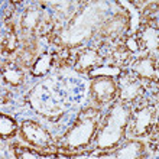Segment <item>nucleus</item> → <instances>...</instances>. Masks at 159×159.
I'll return each instance as SVG.
<instances>
[{
  "label": "nucleus",
  "instance_id": "f257e3e1",
  "mask_svg": "<svg viewBox=\"0 0 159 159\" xmlns=\"http://www.w3.org/2000/svg\"><path fill=\"white\" fill-rule=\"evenodd\" d=\"M23 132H25L28 140H30V142H34V143H38V145L45 143L46 139H48L45 132L38 125H34V123H26L23 126Z\"/></svg>",
  "mask_w": 159,
  "mask_h": 159
},
{
  "label": "nucleus",
  "instance_id": "f03ea898",
  "mask_svg": "<svg viewBox=\"0 0 159 159\" xmlns=\"http://www.w3.org/2000/svg\"><path fill=\"white\" fill-rule=\"evenodd\" d=\"M139 84L130 81L129 78L121 80V97L126 100H132L139 94Z\"/></svg>",
  "mask_w": 159,
  "mask_h": 159
},
{
  "label": "nucleus",
  "instance_id": "7ed1b4c3",
  "mask_svg": "<svg viewBox=\"0 0 159 159\" xmlns=\"http://www.w3.org/2000/svg\"><path fill=\"white\" fill-rule=\"evenodd\" d=\"M133 70L143 77H153L155 75V67H153V64H152L151 59H148V58L138 61V62L133 65Z\"/></svg>",
  "mask_w": 159,
  "mask_h": 159
},
{
  "label": "nucleus",
  "instance_id": "20e7f679",
  "mask_svg": "<svg viewBox=\"0 0 159 159\" xmlns=\"http://www.w3.org/2000/svg\"><path fill=\"white\" fill-rule=\"evenodd\" d=\"M151 123V110L149 109H145L142 111H139L136 114V123H134V130L138 133H143L145 129Z\"/></svg>",
  "mask_w": 159,
  "mask_h": 159
},
{
  "label": "nucleus",
  "instance_id": "39448f33",
  "mask_svg": "<svg viewBox=\"0 0 159 159\" xmlns=\"http://www.w3.org/2000/svg\"><path fill=\"white\" fill-rule=\"evenodd\" d=\"M143 41L146 42L148 48L151 49H156L158 46V32L155 29H148L143 32Z\"/></svg>",
  "mask_w": 159,
  "mask_h": 159
},
{
  "label": "nucleus",
  "instance_id": "423d86ee",
  "mask_svg": "<svg viewBox=\"0 0 159 159\" xmlns=\"http://www.w3.org/2000/svg\"><path fill=\"white\" fill-rule=\"evenodd\" d=\"M94 62H97V55L94 54V52H91V51H88V52H85V54H83L81 57H80L78 67L88 68V67H91Z\"/></svg>",
  "mask_w": 159,
  "mask_h": 159
},
{
  "label": "nucleus",
  "instance_id": "0eeeda50",
  "mask_svg": "<svg viewBox=\"0 0 159 159\" xmlns=\"http://www.w3.org/2000/svg\"><path fill=\"white\" fill-rule=\"evenodd\" d=\"M4 78L12 84H20L23 75L17 71L16 68H6V70H4Z\"/></svg>",
  "mask_w": 159,
  "mask_h": 159
},
{
  "label": "nucleus",
  "instance_id": "6e6552de",
  "mask_svg": "<svg viewBox=\"0 0 159 159\" xmlns=\"http://www.w3.org/2000/svg\"><path fill=\"white\" fill-rule=\"evenodd\" d=\"M49 65H51V57H49V55H45V57H42V58L39 59L38 62H36V65H35L34 74H36V75H39V74H43V72L48 71Z\"/></svg>",
  "mask_w": 159,
  "mask_h": 159
},
{
  "label": "nucleus",
  "instance_id": "1a4fd4ad",
  "mask_svg": "<svg viewBox=\"0 0 159 159\" xmlns=\"http://www.w3.org/2000/svg\"><path fill=\"white\" fill-rule=\"evenodd\" d=\"M15 130V121L10 120L9 117H2V126H0V132H2V134H10Z\"/></svg>",
  "mask_w": 159,
  "mask_h": 159
},
{
  "label": "nucleus",
  "instance_id": "9d476101",
  "mask_svg": "<svg viewBox=\"0 0 159 159\" xmlns=\"http://www.w3.org/2000/svg\"><path fill=\"white\" fill-rule=\"evenodd\" d=\"M36 19H38V10L36 9H29L28 12H26L25 15V25L28 26V28H32V26L36 23Z\"/></svg>",
  "mask_w": 159,
  "mask_h": 159
},
{
  "label": "nucleus",
  "instance_id": "9b49d317",
  "mask_svg": "<svg viewBox=\"0 0 159 159\" xmlns=\"http://www.w3.org/2000/svg\"><path fill=\"white\" fill-rule=\"evenodd\" d=\"M119 72V68H97L91 72V75H117Z\"/></svg>",
  "mask_w": 159,
  "mask_h": 159
},
{
  "label": "nucleus",
  "instance_id": "f8f14e48",
  "mask_svg": "<svg viewBox=\"0 0 159 159\" xmlns=\"http://www.w3.org/2000/svg\"><path fill=\"white\" fill-rule=\"evenodd\" d=\"M121 4L130 9L132 16H133V19H132V30H134V29H136V26H138V10H136V9H134L130 3H127V2H121Z\"/></svg>",
  "mask_w": 159,
  "mask_h": 159
},
{
  "label": "nucleus",
  "instance_id": "ddd939ff",
  "mask_svg": "<svg viewBox=\"0 0 159 159\" xmlns=\"http://www.w3.org/2000/svg\"><path fill=\"white\" fill-rule=\"evenodd\" d=\"M127 46H129V49H132V51H138V43H136L133 39H129V41H127Z\"/></svg>",
  "mask_w": 159,
  "mask_h": 159
}]
</instances>
